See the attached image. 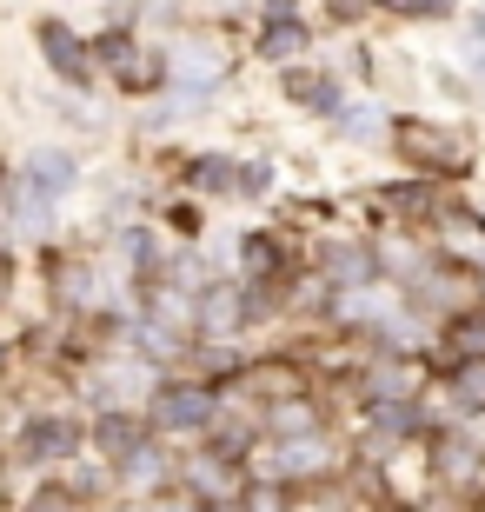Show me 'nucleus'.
I'll return each instance as SVG.
<instances>
[{
  "instance_id": "1",
  "label": "nucleus",
  "mask_w": 485,
  "mask_h": 512,
  "mask_svg": "<svg viewBox=\"0 0 485 512\" xmlns=\"http://www.w3.org/2000/svg\"><path fill=\"white\" fill-rule=\"evenodd\" d=\"M27 173H34L47 193H60L67 180H74V160H67V153H34V160H27Z\"/></svg>"
},
{
  "instance_id": "2",
  "label": "nucleus",
  "mask_w": 485,
  "mask_h": 512,
  "mask_svg": "<svg viewBox=\"0 0 485 512\" xmlns=\"http://www.w3.org/2000/svg\"><path fill=\"white\" fill-rule=\"evenodd\" d=\"M167 419H173V426H200V419H206V393H173Z\"/></svg>"
},
{
  "instance_id": "3",
  "label": "nucleus",
  "mask_w": 485,
  "mask_h": 512,
  "mask_svg": "<svg viewBox=\"0 0 485 512\" xmlns=\"http://www.w3.org/2000/svg\"><path fill=\"white\" fill-rule=\"evenodd\" d=\"M293 47H299V27H293V20H280V27L266 34V54H293Z\"/></svg>"
}]
</instances>
